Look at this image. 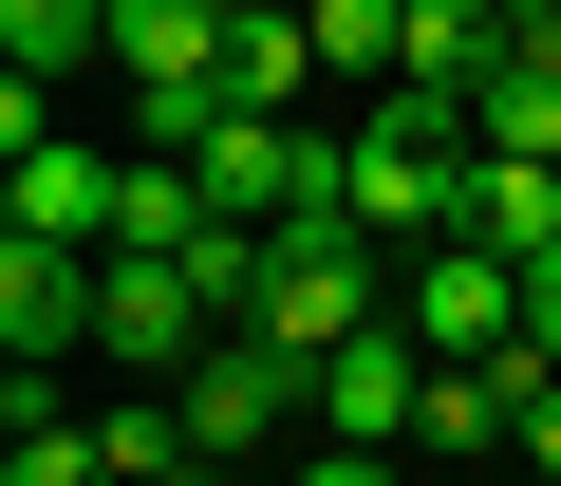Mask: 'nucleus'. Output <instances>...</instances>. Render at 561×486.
Returning a JSON list of instances; mask_svg holds the SVG:
<instances>
[{
	"instance_id": "nucleus-1",
	"label": "nucleus",
	"mask_w": 561,
	"mask_h": 486,
	"mask_svg": "<svg viewBox=\"0 0 561 486\" xmlns=\"http://www.w3.org/2000/svg\"><path fill=\"white\" fill-rule=\"evenodd\" d=\"M449 224H468V113L449 94H375L356 113V243L412 263V243H449Z\"/></svg>"
},
{
	"instance_id": "nucleus-2",
	"label": "nucleus",
	"mask_w": 561,
	"mask_h": 486,
	"mask_svg": "<svg viewBox=\"0 0 561 486\" xmlns=\"http://www.w3.org/2000/svg\"><path fill=\"white\" fill-rule=\"evenodd\" d=\"M169 412H187V449H206V467H262L280 430H300V412H319V374H300V356H280L262 319H225V337H206V356L169 374Z\"/></svg>"
},
{
	"instance_id": "nucleus-3",
	"label": "nucleus",
	"mask_w": 561,
	"mask_h": 486,
	"mask_svg": "<svg viewBox=\"0 0 561 486\" xmlns=\"http://www.w3.org/2000/svg\"><path fill=\"white\" fill-rule=\"evenodd\" d=\"M113 243H0V356H20V412H57V374L94 356Z\"/></svg>"
},
{
	"instance_id": "nucleus-4",
	"label": "nucleus",
	"mask_w": 561,
	"mask_h": 486,
	"mask_svg": "<svg viewBox=\"0 0 561 486\" xmlns=\"http://www.w3.org/2000/svg\"><path fill=\"white\" fill-rule=\"evenodd\" d=\"M393 319L431 356H505L524 337V263H505V243H412V263H393Z\"/></svg>"
},
{
	"instance_id": "nucleus-5",
	"label": "nucleus",
	"mask_w": 561,
	"mask_h": 486,
	"mask_svg": "<svg viewBox=\"0 0 561 486\" xmlns=\"http://www.w3.org/2000/svg\"><path fill=\"white\" fill-rule=\"evenodd\" d=\"M225 20H243V0H113V94L131 113H169V94L225 113Z\"/></svg>"
},
{
	"instance_id": "nucleus-6",
	"label": "nucleus",
	"mask_w": 561,
	"mask_h": 486,
	"mask_svg": "<svg viewBox=\"0 0 561 486\" xmlns=\"http://www.w3.org/2000/svg\"><path fill=\"white\" fill-rule=\"evenodd\" d=\"M113 169L94 131H38V150H0V243H113Z\"/></svg>"
},
{
	"instance_id": "nucleus-7",
	"label": "nucleus",
	"mask_w": 561,
	"mask_h": 486,
	"mask_svg": "<svg viewBox=\"0 0 561 486\" xmlns=\"http://www.w3.org/2000/svg\"><path fill=\"white\" fill-rule=\"evenodd\" d=\"M412 412H431V337L412 319H375L356 356H319V430L337 449H412Z\"/></svg>"
},
{
	"instance_id": "nucleus-8",
	"label": "nucleus",
	"mask_w": 561,
	"mask_h": 486,
	"mask_svg": "<svg viewBox=\"0 0 561 486\" xmlns=\"http://www.w3.org/2000/svg\"><path fill=\"white\" fill-rule=\"evenodd\" d=\"M206 337H225V319H206L187 263H113V300H94V356H113V374H187Z\"/></svg>"
},
{
	"instance_id": "nucleus-9",
	"label": "nucleus",
	"mask_w": 561,
	"mask_h": 486,
	"mask_svg": "<svg viewBox=\"0 0 561 486\" xmlns=\"http://www.w3.org/2000/svg\"><path fill=\"white\" fill-rule=\"evenodd\" d=\"M300 94H337L319 76V20H300V0H243V20H225V113H300Z\"/></svg>"
},
{
	"instance_id": "nucleus-10",
	"label": "nucleus",
	"mask_w": 561,
	"mask_h": 486,
	"mask_svg": "<svg viewBox=\"0 0 561 486\" xmlns=\"http://www.w3.org/2000/svg\"><path fill=\"white\" fill-rule=\"evenodd\" d=\"M206 224H225V206H206L187 150H131V169H113V263H187Z\"/></svg>"
},
{
	"instance_id": "nucleus-11",
	"label": "nucleus",
	"mask_w": 561,
	"mask_h": 486,
	"mask_svg": "<svg viewBox=\"0 0 561 486\" xmlns=\"http://www.w3.org/2000/svg\"><path fill=\"white\" fill-rule=\"evenodd\" d=\"M0 76H38V94L113 76V0H0Z\"/></svg>"
},
{
	"instance_id": "nucleus-12",
	"label": "nucleus",
	"mask_w": 561,
	"mask_h": 486,
	"mask_svg": "<svg viewBox=\"0 0 561 486\" xmlns=\"http://www.w3.org/2000/svg\"><path fill=\"white\" fill-rule=\"evenodd\" d=\"M449 243H505V263H561V169H505V150H468V224Z\"/></svg>"
},
{
	"instance_id": "nucleus-13",
	"label": "nucleus",
	"mask_w": 561,
	"mask_h": 486,
	"mask_svg": "<svg viewBox=\"0 0 561 486\" xmlns=\"http://www.w3.org/2000/svg\"><path fill=\"white\" fill-rule=\"evenodd\" d=\"M319 20V76L337 94H393V57H412V0H300Z\"/></svg>"
},
{
	"instance_id": "nucleus-14",
	"label": "nucleus",
	"mask_w": 561,
	"mask_h": 486,
	"mask_svg": "<svg viewBox=\"0 0 561 486\" xmlns=\"http://www.w3.org/2000/svg\"><path fill=\"white\" fill-rule=\"evenodd\" d=\"M94 449H113V486H206V449H187V412H169V393H113V412H94Z\"/></svg>"
},
{
	"instance_id": "nucleus-15",
	"label": "nucleus",
	"mask_w": 561,
	"mask_h": 486,
	"mask_svg": "<svg viewBox=\"0 0 561 486\" xmlns=\"http://www.w3.org/2000/svg\"><path fill=\"white\" fill-rule=\"evenodd\" d=\"M0 486H113L94 412H20V449H0Z\"/></svg>"
},
{
	"instance_id": "nucleus-16",
	"label": "nucleus",
	"mask_w": 561,
	"mask_h": 486,
	"mask_svg": "<svg viewBox=\"0 0 561 486\" xmlns=\"http://www.w3.org/2000/svg\"><path fill=\"white\" fill-rule=\"evenodd\" d=\"M280 486H393V449H337V430H319V449L280 467Z\"/></svg>"
},
{
	"instance_id": "nucleus-17",
	"label": "nucleus",
	"mask_w": 561,
	"mask_h": 486,
	"mask_svg": "<svg viewBox=\"0 0 561 486\" xmlns=\"http://www.w3.org/2000/svg\"><path fill=\"white\" fill-rule=\"evenodd\" d=\"M524 486H561V374H542V412H524V449H505Z\"/></svg>"
},
{
	"instance_id": "nucleus-18",
	"label": "nucleus",
	"mask_w": 561,
	"mask_h": 486,
	"mask_svg": "<svg viewBox=\"0 0 561 486\" xmlns=\"http://www.w3.org/2000/svg\"><path fill=\"white\" fill-rule=\"evenodd\" d=\"M225 486H262V467H225Z\"/></svg>"
}]
</instances>
